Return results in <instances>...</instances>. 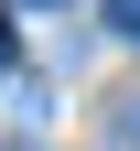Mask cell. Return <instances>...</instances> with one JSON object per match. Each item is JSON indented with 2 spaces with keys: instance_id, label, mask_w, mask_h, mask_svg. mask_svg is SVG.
<instances>
[{
  "instance_id": "cell-1",
  "label": "cell",
  "mask_w": 140,
  "mask_h": 151,
  "mask_svg": "<svg viewBox=\"0 0 140 151\" xmlns=\"http://www.w3.org/2000/svg\"><path fill=\"white\" fill-rule=\"evenodd\" d=\"M108 32H118V43H140V0H108Z\"/></svg>"
},
{
  "instance_id": "cell-2",
  "label": "cell",
  "mask_w": 140,
  "mask_h": 151,
  "mask_svg": "<svg viewBox=\"0 0 140 151\" xmlns=\"http://www.w3.org/2000/svg\"><path fill=\"white\" fill-rule=\"evenodd\" d=\"M11 54H22V43H11V22H0V76H11Z\"/></svg>"
},
{
  "instance_id": "cell-3",
  "label": "cell",
  "mask_w": 140,
  "mask_h": 151,
  "mask_svg": "<svg viewBox=\"0 0 140 151\" xmlns=\"http://www.w3.org/2000/svg\"><path fill=\"white\" fill-rule=\"evenodd\" d=\"M11 11H65V0H11Z\"/></svg>"
}]
</instances>
